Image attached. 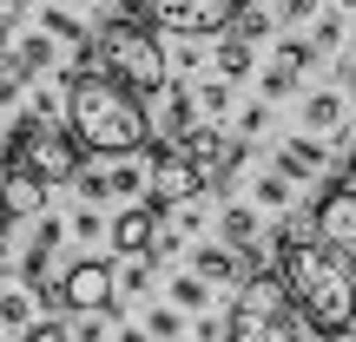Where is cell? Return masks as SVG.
I'll return each mask as SVG.
<instances>
[{
  "instance_id": "6da1fadb",
  "label": "cell",
  "mask_w": 356,
  "mask_h": 342,
  "mask_svg": "<svg viewBox=\"0 0 356 342\" xmlns=\"http://www.w3.org/2000/svg\"><path fill=\"white\" fill-rule=\"evenodd\" d=\"M270 250H277V277H284V290H291L297 316L323 342L350 336L356 330V264H343V257L317 237V224H310V217H291V211L270 230Z\"/></svg>"
},
{
  "instance_id": "7a4b0ae2",
  "label": "cell",
  "mask_w": 356,
  "mask_h": 342,
  "mask_svg": "<svg viewBox=\"0 0 356 342\" xmlns=\"http://www.w3.org/2000/svg\"><path fill=\"white\" fill-rule=\"evenodd\" d=\"M53 79L66 86V132L86 145V158H139L152 145V112L132 86L106 79L99 66H66Z\"/></svg>"
},
{
  "instance_id": "3957f363",
  "label": "cell",
  "mask_w": 356,
  "mask_h": 342,
  "mask_svg": "<svg viewBox=\"0 0 356 342\" xmlns=\"http://www.w3.org/2000/svg\"><path fill=\"white\" fill-rule=\"evenodd\" d=\"M92 66H99L106 79H119V86H132L139 99H152V92L172 86V60H165V40L152 33V20L145 13H106L99 33H92Z\"/></svg>"
},
{
  "instance_id": "277c9868",
  "label": "cell",
  "mask_w": 356,
  "mask_h": 342,
  "mask_svg": "<svg viewBox=\"0 0 356 342\" xmlns=\"http://www.w3.org/2000/svg\"><path fill=\"white\" fill-rule=\"evenodd\" d=\"M225 342H323V336L291 309V290H284L277 270H251L231 296Z\"/></svg>"
},
{
  "instance_id": "5b68a950",
  "label": "cell",
  "mask_w": 356,
  "mask_h": 342,
  "mask_svg": "<svg viewBox=\"0 0 356 342\" xmlns=\"http://www.w3.org/2000/svg\"><path fill=\"white\" fill-rule=\"evenodd\" d=\"M7 171H26V178H40V185H73V171L86 165V145L73 139L66 126H47V119H33V112H20L7 126Z\"/></svg>"
},
{
  "instance_id": "8992f818",
  "label": "cell",
  "mask_w": 356,
  "mask_h": 342,
  "mask_svg": "<svg viewBox=\"0 0 356 342\" xmlns=\"http://www.w3.org/2000/svg\"><path fill=\"white\" fill-rule=\"evenodd\" d=\"M33 303H47L53 316H106V309H119V277L106 257H73L60 277L33 290Z\"/></svg>"
},
{
  "instance_id": "52a82bcc",
  "label": "cell",
  "mask_w": 356,
  "mask_h": 342,
  "mask_svg": "<svg viewBox=\"0 0 356 342\" xmlns=\"http://www.w3.org/2000/svg\"><path fill=\"white\" fill-rule=\"evenodd\" d=\"M204 171H198V158L185 152V139H159L152 145V158H145V198L159 204V211H172V204H191V198H204Z\"/></svg>"
},
{
  "instance_id": "ba28073f",
  "label": "cell",
  "mask_w": 356,
  "mask_h": 342,
  "mask_svg": "<svg viewBox=\"0 0 356 342\" xmlns=\"http://www.w3.org/2000/svg\"><path fill=\"white\" fill-rule=\"evenodd\" d=\"M238 7L244 0H132V13H145L152 26H165L178 40H218Z\"/></svg>"
},
{
  "instance_id": "9c48e42d",
  "label": "cell",
  "mask_w": 356,
  "mask_h": 342,
  "mask_svg": "<svg viewBox=\"0 0 356 342\" xmlns=\"http://www.w3.org/2000/svg\"><path fill=\"white\" fill-rule=\"evenodd\" d=\"M310 224H317V237L330 243L343 264H356V178L323 185V198H317V211H310Z\"/></svg>"
},
{
  "instance_id": "30bf717a",
  "label": "cell",
  "mask_w": 356,
  "mask_h": 342,
  "mask_svg": "<svg viewBox=\"0 0 356 342\" xmlns=\"http://www.w3.org/2000/svg\"><path fill=\"white\" fill-rule=\"evenodd\" d=\"M73 185L86 204H106V198L132 204V198H145V165H132V158H86L73 171Z\"/></svg>"
},
{
  "instance_id": "8fae6325",
  "label": "cell",
  "mask_w": 356,
  "mask_h": 342,
  "mask_svg": "<svg viewBox=\"0 0 356 342\" xmlns=\"http://www.w3.org/2000/svg\"><path fill=\"white\" fill-rule=\"evenodd\" d=\"M152 237H159V204L152 198L119 204V217L106 224V243H113L119 257H152Z\"/></svg>"
},
{
  "instance_id": "7c38bea8",
  "label": "cell",
  "mask_w": 356,
  "mask_h": 342,
  "mask_svg": "<svg viewBox=\"0 0 356 342\" xmlns=\"http://www.w3.org/2000/svg\"><path fill=\"white\" fill-rule=\"evenodd\" d=\"M60 243H66V217H47L40 211V224H33V237H26V250H20V283L26 290H40L47 277H60Z\"/></svg>"
},
{
  "instance_id": "4fadbf2b",
  "label": "cell",
  "mask_w": 356,
  "mask_h": 342,
  "mask_svg": "<svg viewBox=\"0 0 356 342\" xmlns=\"http://www.w3.org/2000/svg\"><path fill=\"white\" fill-rule=\"evenodd\" d=\"M310 66H317V46H310V40H284V46L270 53V66H264V99H291Z\"/></svg>"
},
{
  "instance_id": "5bb4252c",
  "label": "cell",
  "mask_w": 356,
  "mask_h": 342,
  "mask_svg": "<svg viewBox=\"0 0 356 342\" xmlns=\"http://www.w3.org/2000/svg\"><path fill=\"white\" fill-rule=\"evenodd\" d=\"M60 53H66V46L47 33V26H26V33L13 40V60H7V66H13V73H26V79H53V73H66Z\"/></svg>"
},
{
  "instance_id": "9a60e30c",
  "label": "cell",
  "mask_w": 356,
  "mask_h": 342,
  "mask_svg": "<svg viewBox=\"0 0 356 342\" xmlns=\"http://www.w3.org/2000/svg\"><path fill=\"white\" fill-rule=\"evenodd\" d=\"M191 270H198L211 290H218V283H231V290H238V283L251 277V257H244V250H231V243L218 237V243H198V250H191Z\"/></svg>"
},
{
  "instance_id": "2e32d148",
  "label": "cell",
  "mask_w": 356,
  "mask_h": 342,
  "mask_svg": "<svg viewBox=\"0 0 356 342\" xmlns=\"http://www.w3.org/2000/svg\"><path fill=\"white\" fill-rule=\"evenodd\" d=\"M218 237H225L231 250H244V257H251V270H264V250H257L264 224H257V211H251V204H225V211H218Z\"/></svg>"
},
{
  "instance_id": "e0dca14e",
  "label": "cell",
  "mask_w": 356,
  "mask_h": 342,
  "mask_svg": "<svg viewBox=\"0 0 356 342\" xmlns=\"http://www.w3.org/2000/svg\"><path fill=\"white\" fill-rule=\"evenodd\" d=\"M323 165H330V152H323V139H310V132H304V139H284V145H277V171L291 178V185L317 178Z\"/></svg>"
},
{
  "instance_id": "ac0fdd59",
  "label": "cell",
  "mask_w": 356,
  "mask_h": 342,
  "mask_svg": "<svg viewBox=\"0 0 356 342\" xmlns=\"http://www.w3.org/2000/svg\"><path fill=\"white\" fill-rule=\"evenodd\" d=\"M40 26H47V33L60 40V46L73 53L79 66H92V33H86V26L73 20V7H40Z\"/></svg>"
},
{
  "instance_id": "d6986e66",
  "label": "cell",
  "mask_w": 356,
  "mask_h": 342,
  "mask_svg": "<svg viewBox=\"0 0 356 342\" xmlns=\"http://www.w3.org/2000/svg\"><path fill=\"white\" fill-rule=\"evenodd\" d=\"M47 191L53 185H40V178H26V171H7V178H0V204H7L13 217H40V211H47Z\"/></svg>"
},
{
  "instance_id": "ffe728a7",
  "label": "cell",
  "mask_w": 356,
  "mask_h": 342,
  "mask_svg": "<svg viewBox=\"0 0 356 342\" xmlns=\"http://www.w3.org/2000/svg\"><path fill=\"white\" fill-rule=\"evenodd\" d=\"M343 119H350V105H343V92H310L304 99V132H317V139H330V132H343Z\"/></svg>"
},
{
  "instance_id": "44dd1931",
  "label": "cell",
  "mask_w": 356,
  "mask_h": 342,
  "mask_svg": "<svg viewBox=\"0 0 356 342\" xmlns=\"http://www.w3.org/2000/svg\"><path fill=\"white\" fill-rule=\"evenodd\" d=\"M191 126H198V99H191V86H165V112H159V132H165V139H185Z\"/></svg>"
},
{
  "instance_id": "7402d4cb",
  "label": "cell",
  "mask_w": 356,
  "mask_h": 342,
  "mask_svg": "<svg viewBox=\"0 0 356 342\" xmlns=\"http://www.w3.org/2000/svg\"><path fill=\"white\" fill-rule=\"evenodd\" d=\"M251 66H257L251 40L225 33V40H218V46H211V73H218V79H244V73H251Z\"/></svg>"
},
{
  "instance_id": "603a6c76",
  "label": "cell",
  "mask_w": 356,
  "mask_h": 342,
  "mask_svg": "<svg viewBox=\"0 0 356 342\" xmlns=\"http://www.w3.org/2000/svg\"><path fill=\"white\" fill-rule=\"evenodd\" d=\"M172 303L185 309V316H204V303H211V283H204L198 270H185V277H172Z\"/></svg>"
},
{
  "instance_id": "cb8c5ba5",
  "label": "cell",
  "mask_w": 356,
  "mask_h": 342,
  "mask_svg": "<svg viewBox=\"0 0 356 342\" xmlns=\"http://www.w3.org/2000/svg\"><path fill=\"white\" fill-rule=\"evenodd\" d=\"M270 26H277V20H270L257 0H244V7L231 13V26H225V33H238V40H251V46H257V40H270Z\"/></svg>"
},
{
  "instance_id": "d4e9b609",
  "label": "cell",
  "mask_w": 356,
  "mask_h": 342,
  "mask_svg": "<svg viewBox=\"0 0 356 342\" xmlns=\"http://www.w3.org/2000/svg\"><path fill=\"white\" fill-rule=\"evenodd\" d=\"M26 323H33V290H26V283H20V290H0V330L20 336Z\"/></svg>"
},
{
  "instance_id": "484cf974",
  "label": "cell",
  "mask_w": 356,
  "mask_h": 342,
  "mask_svg": "<svg viewBox=\"0 0 356 342\" xmlns=\"http://www.w3.org/2000/svg\"><path fill=\"white\" fill-rule=\"evenodd\" d=\"M191 99H198V119H225L231 112V79H198Z\"/></svg>"
},
{
  "instance_id": "4316f807",
  "label": "cell",
  "mask_w": 356,
  "mask_h": 342,
  "mask_svg": "<svg viewBox=\"0 0 356 342\" xmlns=\"http://www.w3.org/2000/svg\"><path fill=\"white\" fill-rule=\"evenodd\" d=\"M119 296H145L152 290V257H119Z\"/></svg>"
},
{
  "instance_id": "83f0119b",
  "label": "cell",
  "mask_w": 356,
  "mask_h": 342,
  "mask_svg": "<svg viewBox=\"0 0 356 342\" xmlns=\"http://www.w3.org/2000/svg\"><path fill=\"white\" fill-rule=\"evenodd\" d=\"M26 112L47 119V126H66V86L60 92H53V86H33V92H26Z\"/></svg>"
},
{
  "instance_id": "f1b7e54d",
  "label": "cell",
  "mask_w": 356,
  "mask_h": 342,
  "mask_svg": "<svg viewBox=\"0 0 356 342\" xmlns=\"http://www.w3.org/2000/svg\"><path fill=\"white\" fill-rule=\"evenodd\" d=\"M251 191H257V204H264V211H291V178H284V171H264Z\"/></svg>"
},
{
  "instance_id": "f546056e",
  "label": "cell",
  "mask_w": 356,
  "mask_h": 342,
  "mask_svg": "<svg viewBox=\"0 0 356 342\" xmlns=\"http://www.w3.org/2000/svg\"><path fill=\"white\" fill-rule=\"evenodd\" d=\"M145 330H152V342H178V330H185V309H178V303L152 309V316H145Z\"/></svg>"
},
{
  "instance_id": "4dcf8cb0",
  "label": "cell",
  "mask_w": 356,
  "mask_h": 342,
  "mask_svg": "<svg viewBox=\"0 0 356 342\" xmlns=\"http://www.w3.org/2000/svg\"><path fill=\"white\" fill-rule=\"evenodd\" d=\"M20 342H73V323H60V316H33L20 330Z\"/></svg>"
},
{
  "instance_id": "1f68e13d",
  "label": "cell",
  "mask_w": 356,
  "mask_h": 342,
  "mask_svg": "<svg viewBox=\"0 0 356 342\" xmlns=\"http://www.w3.org/2000/svg\"><path fill=\"white\" fill-rule=\"evenodd\" d=\"M66 230H73L79 243H92V237H106V217L92 211V204H79V211H73V224H66Z\"/></svg>"
},
{
  "instance_id": "d6a6232c",
  "label": "cell",
  "mask_w": 356,
  "mask_h": 342,
  "mask_svg": "<svg viewBox=\"0 0 356 342\" xmlns=\"http://www.w3.org/2000/svg\"><path fill=\"white\" fill-rule=\"evenodd\" d=\"M26 86H33V79H26V73H13V66H0V112H13Z\"/></svg>"
},
{
  "instance_id": "836d02e7",
  "label": "cell",
  "mask_w": 356,
  "mask_h": 342,
  "mask_svg": "<svg viewBox=\"0 0 356 342\" xmlns=\"http://www.w3.org/2000/svg\"><path fill=\"white\" fill-rule=\"evenodd\" d=\"M337 40H343V20H337V13H323V20H317V33H310V46H317V53H330Z\"/></svg>"
},
{
  "instance_id": "e575fe53",
  "label": "cell",
  "mask_w": 356,
  "mask_h": 342,
  "mask_svg": "<svg viewBox=\"0 0 356 342\" xmlns=\"http://www.w3.org/2000/svg\"><path fill=\"white\" fill-rule=\"evenodd\" d=\"M13 26H20V13H7V7H0V66L13 60V40H20V33H13Z\"/></svg>"
},
{
  "instance_id": "d590c367",
  "label": "cell",
  "mask_w": 356,
  "mask_h": 342,
  "mask_svg": "<svg viewBox=\"0 0 356 342\" xmlns=\"http://www.w3.org/2000/svg\"><path fill=\"white\" fill-rule=\"evenodd\" d=\"M73 342H106V316H79L73 323Z\"/></svg>"
},
{
  "instance_id": "8d00e7d4",
  "label": "cell",
  "mask_w": 356,
  "mask_h": 342,
  "mask_svg": "<svg viewBox=\"0 0 356 342\" xmlns=\"http://www.w3.org/2000/svg\"><path fill=\"white\" fill-rule=\"evenodd\" d=\"M191 336H198V342H225V316H198Z\"/></svg>"
},
{
  "instance_id": "74e56055",
  "label": "cell",
  "mask_w": 356,
  "mask_h": 342,
  "mask_svg": "<svg viewBox=\"0 0 356 342\" xmlns=\"http://www.w3.org/2000/svg\"><path fill=\"white\" fill-rule=\"evenodd\" d=\"M264 119H270L264 105H244V119H238V132H244V139H257V132H264Z\"/></svg>"
},
{
  "instance_id": "f35d334b",
  "label": "cell",
  "mask_w": 356,
  "mask_h": 342,
  "mask_svg": "<svg viewBox=\"0 0 356 342\" xmlns=\"http://www.w3.org/2000/svg\"><path fill=\"white\" fill-rule=\"evenodd\" d=\"M277 13H284V20H317V0H284Z\"/></svg>"
},
{
  "instance_id": "ab89813d",
  "label": "cell",
  "mask_w": 356,
  "mask_h": 342,
  "mask_svg": "<svg viewBox=\"0 0 356 342\" xmlns=\"http://www.w3.org/2000/svg\"><path fill=\"white\" fill-rule=\"evenodd\" d=\"M7 250H13V211L0 204V257H7Z\"/></svg>"
},
{
  "instance_id": "60d3db41",
  "label": "cell",
  "mask_w": 356,
  "mask_h": 342,
  "mask_svg": "<svg viewBox=\"0 0 356 342\" xmlns=\"http://www.w3.org/2000/svg\"><path fill=\"white\" fill-rule=\"evenodd\" d=\"M113 342H152V330H119Z\"/></svg>"
},
{
  "instance_id": "b9f144b4",
  "label": "cell",
  "mask_w": 356,
  "mask_h": 342,
  "mask_svg": "<svg viewBox=\"0 0 356 342\" xmlns=\"http://www.w3.org/2000/svg\"><path fill=\"white\" fill-rule=\"evenodd\" d=\"M0 7H7V13H26V7H33V0H0Z\"/></svg>"
},
{
  "instance_id": "7bdbcfd3",
  "label": "cell",
  "mask_w": 356,
  "mask_h": 342,
  "mask_svg": "<svg viewBox=\"0 0 356 342\" xmlns=\"http://www.w3.org/2000/svg\"><path fill=\"white\" fill-rule=\"evenodd\" d=\"M66 7H73V13H79V7H99V0H66Z\"/></svg>"
},
{
  "instance_id": "ee69618b",
  "label": "cell",
  "mask_w": 356,
  "mask_h": 342,
  "mask_svg": "<svg viewBox=\"0 0 356 342\" xmlns=\"http://www.w3.org/2000/svg\"><path fill=\"white\" fill-rule=\"evenodd\" d=\"M337 7H343V13H356V0H337Z\"/></svg>"
},
{
  "instance_id": "f6af8a7d",
  "label": "cell",
  "mask_w": 356,
  "mask_h": 342,
  "mask_svg": "<svg viewBox=\"0 0 356 342\" xmlns=\"http://www.w3.org/2000/svg\"><path fill=\"white\" fill-rule=\"evenodd\" d=\"M350 60H356V26H350Z\"/></svg>"
},
{
  "instance_id": "bcb514c9",
  "label": "cell",
  "mask_w": 356,
  "mask_h": 342,
  "mask_svg": "<svg viewBox=\"0 0 356 342\" xmlns=\"http://www.w3.org/2000/svg\"><path fill=\"white\" fill-rule=\"evenodd\" d=\"M0 145H7V119H0Z\"/></svg>"
},
{
  "instance_id": "7dc6e473",
  "label": "cell",
  "mask_w": 356,
  "mask_h": 342,
  "mask_svg": "<svg viewBox=\"0 0 356 342\" xmlns=\"http://www.w3.org/2000/svg\"><path fill=\"white\" fill-rule=\"evenodd\" d=\"M350 178H356V158H350Z\"/></svg>"
}]
</instances>
